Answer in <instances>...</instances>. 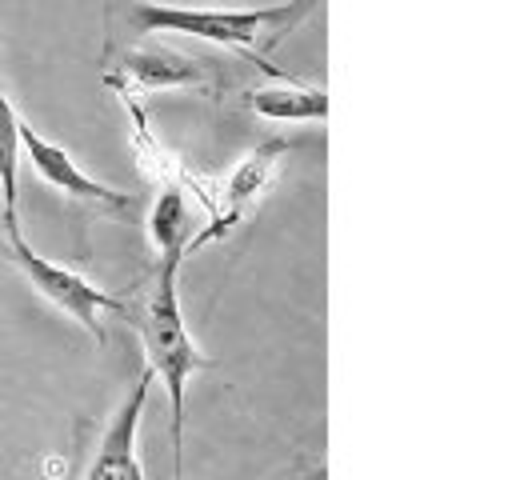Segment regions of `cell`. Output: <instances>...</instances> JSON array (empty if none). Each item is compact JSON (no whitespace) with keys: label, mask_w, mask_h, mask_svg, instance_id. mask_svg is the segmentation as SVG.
Here are the masks:
<instances>
[{"label":"cell","mask_w":512,"mask_h":480,"mask_svg":"<svg viewBox=\"0 0 512 480\" xmlns=\"http://www.w3.org/2000/svg\"><path fill=\"white\" fill-rule=\"evenodd\" d=\"M180 260L184 256H160L156 284H152L144 308L132 320L140 340H144L148 368H152V376L164 380V392H168V408H172V480H184V392H188V380H192V372L212 368V360L192 344L184 312H180V296H176Z\"/></svg>","instance_id":"6da1fadb"},{"label":"cell","mask_w":512,"mask_h":480,"mask_svg":"<svg viewBox=\"0 0 512 480\" xmlns=\"http://www.w3.org/2000/svg\"><path fill=\"white\" fill-rule=\"evenodd\" d=\"M312 8H316V0H284V4H268V8H180V4L128 0L124 16L136 32H180V36H196L208 44L244 48L256 56L260 68L288 76L264 60V48L284 40V32H292Z\"/></svg>","instance_id":"7a4b0ae2"},{"label":"cell","mask_w":512,"mask_h":480,"mask_svg":"<svg viewBox=\"0 0 512 480\" xmlns=\"http://www.w3.org/2000/svg\"><path fill=\"white\" fill-rule=\"evenodd\" d=\"M0 252H4V260H8L12 268L24 272V280H28L44 300H52L60 312H68L96 344H104V312H128V304H124L120 296L96 288L92 280H84L80 272L56 264V260H48V256H40V252L20 236V228H4Z\"/></svg>","instance_id":"3957f363"},{"label":"cell","mask_w":512,"mask_h":480,"mask_svg":"<svg viewBox=\"0 0 512 480\" xmlns=\"http://www.w3.org/2000/svg\"><path fill=\"white\" fill-rule=\"evenodd\" d=\"M284 152H288V144H284L280 136H268V140H260V144H256V148L228 172V180L220 184V200H224V208L212 216V224H208L200 236L188 240V252L200 248V244H208V240L228 236L232 224H240V216H244V212L264 196V188L272 184L276 164H280Z\"/></svg>","instance_id":"277c9868"},{"label":"cell","mask_w":512,"mask_h":480,"mask_svg":"<svg viewBox=\"0 0 512 480\" xmlns=\"http://www.w3.org/2000/svg\"><path fill=\"white\" fill-rule=\"evenodd\" d=\"M148 388H152V368L140 372V380L132 384V392L108 416L84 480H144V468H140V456H136V432H140Z\"/></svg>","instance_id":"5b68a950"},{"label":"cell","mask_w":512,"mask_h":480,"mask_svg":"<svg viewBox=\"0 0 512 480\" xmlns=\"http://www.w3.org/2000/svg\"><path fill=\"white\" fill-rule=\"evenodd\" d=\"M20 152L28 156L32 172H36L44 184H52L56 192H64V196H72V200L104 204V208H132V196H128V192H116V188L100 184L96 176H88L84 168H76V160H72L60 144L44 140L24 116H20Z\"/></svg>","instance_id":"8992f818"},{"label":"cell","mask_w":512,"mask_h":480,"mask_svg":"<svg viewBox=\"0 0 512 480\" xmlns=\"http://www.w3.org/2000/svg\"><path fill=\"white\" fill-rule=\"evenodd\" d=\"M200 80H204L200 60L180 56V52H168V48H124L120 64L108 68V84H112L124 100H136L140 92L200 84Z\"/></svg>","instance_id":"52a82bcc"},{"label":"cell","mask_w":512,"mask_h":480,"mask_svg":"<svg viewBox=\"0 0 512 480\" xmlns=\"http://www.w3.org/2000/svg\"><path fill=\"white\" fill-rule=\"evenodd\" d=\"M248 104L252 112L268 120H324L328 116V92L312 84H296L292 76H284L280 88H256Z\"/></svg>","instance_id":"ba28073f"},{"label":"cell","mask_w":512,"mask_h":480,"mask_svg":"<svg viewBox=\"0 0 512 480\" xmlns=\"http://www.w3.org/2000/svg\"><path fill=\"white\" fill-rule=\"evenodd\" d=\"M148 232H152V244H156L160 256H188L192 224H188V200L176 184L160 188V196L152 204V216H148Z\"/></svg>","instance_id":"9c48e42d"},{"label":"cell","mask_w":512,"mask_h":480,"mask_svg":"<svg viewBox=\"0 0 512 480\" xmlns=\"http://www.w3.org/2000/svg\"><path fill=\"white\" fill-rule=\"evenodd\" d=\"M16 164H20V112L12 108L4 84H0V224H16Z\"/></svg>","instance_id":"30bf717a"}]
</instances>
